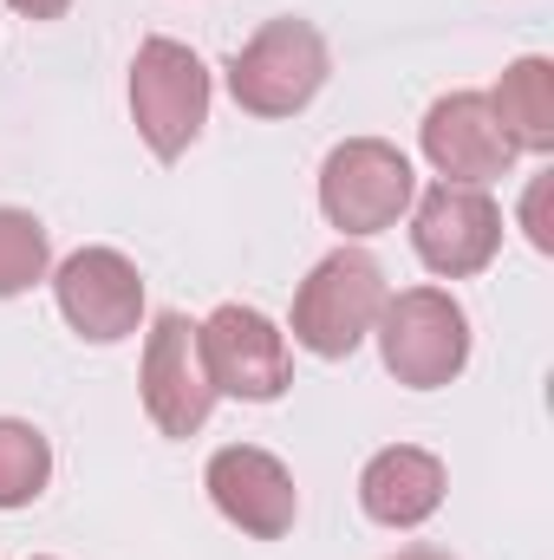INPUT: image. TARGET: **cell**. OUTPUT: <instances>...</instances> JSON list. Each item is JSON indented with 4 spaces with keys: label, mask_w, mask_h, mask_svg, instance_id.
<instances>
[{
    "label": "cell",
    "mask_w": 554,
    "mask_h": 560,
    "mask_svg": "<svg viewBox=\"0 0 554 560\" xmlns=\"http://www.w3.org/2000/svg\"><path fill=\"white\" fill-rule=\"evenodd\" d=\"M53 482V443L26 418H0V509L39 502Z\"/></svg>",
    "instance_id": "14"
},
{
    "label": "cell",
    "mask_w": 554,
    "mask_h": 560,
    "mask_svg": "<svg viewBox=\"0 0 554 560\" xmlns=\"http://www.w3.org/2000/svg\"><path fill=\"white\" fill-rule=\"evenodd\" d=\"M483 98H489L496 125L509 131L516 150H535V156L554 150V59L522 52L516 66H503L496 92H483Z\"/></svg>",
    "instance_id": "13"
},
{
    "label": "cell",
    "mask_w": 554,
    "mask_h": 560,
    "mask_svg": "<svg viewBox=\"0 0 554 560\" xmlns=\"http://www.w3.org/2000/svg\"><path fill=\"white\" fill-rule=\"evenodd\" d=\"M392 560H450L443 548H405V555H392Z\"/></svg>",
    "instance_id": "18"
},
{
    "label": "cell",
    "mask_w": 554,
    "mask_h": 560,
    "mask_svg": "<svg viewBox=\"0 0 554 560\" xmlns=\"http://www.w3.org/2000/svg\"><path fill=\"white\" fill-rule=\"evenodd\" d=\"M7 7H13L20 20H59V13H66L72 0H7Z\"/></svg>",
    "instance_id": "17"
},
{
    "label": "cell",
    "mask_w": 554,
    "mask_h": 560,
    "mask_svg": "<svg viewBox=\"0 0 554 560\" xmlns=\"http://www.w3.org/2000/svg\"><path fill=\"white\" fill-rule=\"evenodd\" d=\"M203 489H209V502H216V515L229 528H242L255 541L293 535L300 489H293V476H287V463H280L275 450H262V443H222L209 456V469H203Z\"/></svg>",
    "instance_id": "8"
},
{
    "label": "cell",
    "mask_w": 554,
    "mask_h": 560,
    "mask_svg": "<svg viewBox=\"0 0 554 560\" xmlns=\"http://www.w3.org/2000/svg\"><path fill=\"white\" fill-rule=\"evenodd\" d=\"M53 268V242H46V222L26 215V209H0V300L39 287Z\"/></svg>",
    "instance_id": "15"
},
{
    "label": "cell",
    "mask_w": 554,
    "mask_h": 560,
    "mask_svg": "<svg viewBox=\"0 0 554 560\" xmlns=\"http://www.w3.org/2000/svg\"><path fill=\"white\" fill-rule=\"evenodd\" d=\"M333 72V52H326V33L313 20H268L235 59H229V98L249 112V118H293L320 98Z\"/></svg>",
    "instance_id": "1"
},
{
    "label": "cell",
    "mask_w": 554,
    "mask_h": 560,
    "mask_svg": "<svg viewBox=\"0 0 554 560\" xmlns=\"http://www.w3.org/2000/svg\"><path fill=\"white\" fill-rule=\"evenodd\" d=\"M443 489H450V476H443V456H430V450H417V443H392V450H379L366 469H359V509L379 522V528H424L437 509H443Z\"/></svg>",
    "instance_id": "12"
},
{
    "label": "cell",
    "mask_w": 554,
    "mask_h": 560,
    "mask_svg": "<svg viewBox=\"0 0 554 560\" xmlns=\"http://www.w3.org/2000/svg\"><path fill=\"white\" fill-rule=\"evenodd\" d=\"M522 229H529V242L554 255V176H535L529 183V196H522Z\"/></svg>",
    "instance_id": "16"
},
{
    "label": "cell",
    "mask_w": 554,
    "mask_h": 560,
    "mask_svg": "<svg viewBox=\"0 0 554 560\" xmlns=\"http://www.w3.org/2000/svg\"><path fill=\"white\" fill-rule=\"evenodd\" d=\"M412 248H417V261L443 280L483 275L503 255V209H496V196L470 189V183L424 189L417 215H412Z\"/></svg>",
    "instance_id": "7"
},
{
    "label": "cell",
    "mask_w": 554,
    "mask_h": 560,
    "mask_svg": "<svg viewBox=\"0 0 554 560\" xmlns=\"http://www.w3.org/2000/svg\"><path fill=\"white\" fill-rule=\"evenodd\" d=\"M53 293H59V313L79 339L92 346H118L143 326V275L131 255L118 248H79L59 261L53 275Z\"/></svg>",
    "instance_id": "9"
},
{
    "label": "cell",
    "mask_w": 554,
    "mask_h": 560,
    "mask_svg": "<svg viewBox=\"0 0 554 560\" xmlns=\"http://www.w3.org/2000/svg\"><path fill=\"white\" fill-rule=\"evenodd\" d=\"M412 156L385 138H346L320 163V215L339 235H385L412 209Z\"/></svg>",
    "instance_id": "3"
},
{
    "label": "cell",
    "mask_w": 554,
    "mask_h": 560,
    "mask_svg": "<svg viewBox=\"0 0 554 560\" xmlns=\"http://www.w3.org/2000/svg\"><path fill=\"white\" fill-rule=\"evenodd\" d=\"M196 352H203V372L216 385V398H242V405H275L280 392L293 385V352H287V332L262 306H216L203 326H196Z\"/></svg>",
    "instance_id": "6"
},
{
    "label": "cell",
    "mask_w": 554,
    "mask_h": 560,
    "mask_svg": "<svg viewBox=\"0 0 554 560\" xmlns=\"http://www.w3.org/2000/svg\"><path fill=\"white\" fill-rule=\"evenodd\" d=\"M385 306V268L359 248H333L293 293V346L313 359H353Z\"/></svg>",
    "instance_id": "5"
},
{
    "label": "cell",
    "mask_w": 554,
    "mask_h": 560,
    "mask_svg": "<svg viewBox=\"0 0 554 560\" xmlns=\"http://www.w3.org/2000/svg\"><path fill=\"white\" fill-rule=\"evenodd\" d=\"M143 411L163 436H196L209 411H216V385L203 372V352H196V326L183 313H157L150 332H143Z\"/></svg>",
    "instance_id": "10"
},
{
    "label": "cell",
    "mask_w": 554,
    "mask_h": 560,
    "mask_svg": "<svg viewBox=\"0 0 554 560\" xmlns=\"http://www.w3.org/2000/svg\"><path fill=\"white\" fill-rule=\"evenodd\" d=\"M417 143H424V163H430L443 183H470V189L509 176L516 156H522V150L509 143V131L496 125V112H489L483 92H450V98H437V105L424 112V125H417Z\"/></svg>",
    "instance_id": "11"
},
{
    "label": "cell",
    "mask_w": 554,
    "mask_h": 560,
    "mask_svg": "<svg viewBox=\"0 0 554 560\" xmlns=\"http://www.w3.org/2000/svg\"><path fill=\"white\" fill-rule=\"evenodd\" d=\"M379 359L399 385L412 392H437L450 385L463 365H470V313L443 293V287H405V293H385L379 319Z\"/></svg>",
    "instance_id": "2"
},
{
    "label": "cell",
    "mask_w": 554,
    "mask_h": 560,
    "mask_svg": "<svg viewBox=\"0 0 554 560\" xmlns=\"http://www.w3.org/2000/svg\"><path fill=\"white\" fill-rule=\"evenodd\" d=\"M131 118L157 163H176L209 125V66L183 39H143L131 59Z\"/></svg>",
    "instance_id": "4"
}]
</instances>
